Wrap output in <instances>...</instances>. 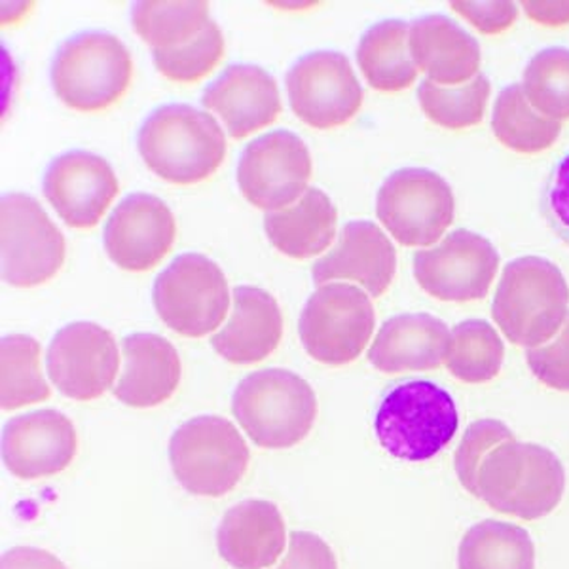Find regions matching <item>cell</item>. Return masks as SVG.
<instances>
[{
  "label": "cell",
  "instance_id": "obj_1",
  "mask_svg": "<svg viewBox=\"0 0 569 569\" xmlns=\"http://www.w3.org/2000/svg\"><path fill=\"white\" fill-rule=\"evenodd\" d=\"M566 492V471L557 453L536 442H501L486 456L477 496L493 511L539 520L557 509Z\"/></svg>",
  "mask_w": 569,
  "mask_h": 569
},
{
  "label": "cell",
  "instance_id": "obj_2",
  "mask_svg": "<svg viewBox=\"0 0 569 569\" xmlns=\"http://www.w3.org/2000/svg\"><path fill=\"white\" fill-rule=\"evenodd\" d=\"M137 144L147 168L177 187L206 181L227 156V137L217 120L182 103L154 110L142 123Z\"/></svg>",
  "mask_w": 569,
  "mask_h": 569
},
{
  "label": "cell",
  "instance_id": "obj_3",
  "mask_svg": "<svg viewBox=\"0 0 569 569\" xmlns=\"http://www.w3.org/2000/svg\"><path fill=\"white\" fill-rule=\"evenodd\" d=\"M569 316V287L558 266L522 257L505 266L492 318L509 342L536 350L557 337Z\"/></svg>",
  "mask_w": 569,
  "mask_h": 569
},
{
  "label": "cell",
  "instance_id": "obj_4",
  "mask_svg": "<svg viewBox=\"0 0 569 569\" xmlns=\"http://www.w3.org/2000/svg\"><path fill=\"white\" fill-rule=\"evenodd\" d=\"M460 416L452 395L427 380L395 386L376 410L375 431L386 452L402 461L433 460L456 437Z\"/></svg>",
  "mask_w": 569,
  "mask_h": 569
},
{
  "label": "cell",
  "instance_id": "obj_5",
  "mask_svg": "<svg viewBox=\"0 0 569 569\" xmlns=\"http://www.w3.org/2000/svg\"><path fill=\"white\" fill-rule=\"evenodd\" d=\"M232 412L257 447L281 450L310 435L318 399L310 383L291 370H257L238 383Z\"/></svg>",
  "mask_w": 569,
  "mask_h": 569
},
{
  "label": "cell",
  "instance_id": "obj_6",
  "mask_svg": "<svg viewBox=\"0 0 569 569\" xmlns=\"http://www.w3.org/2000/svg\"><path fill=\"white\" fill-rule=\"evenodd\" d=\"M133 77L130 50L103 31H86L59 46L52 63L56 96L72 110L99 112L126 96Z\"/></svg>",
  "mask_w": 569,
  "mask_h": 569
},
{
  "label": "cell",
  "instance_id": "obj_7",
  "mask_svg": "<svg viewBox=\"0 0 569 569\" xmlns=\"http://www.w3.org/2000/svg\"><path fill=\"white\" fill-rule=\"evenodd\" d=\"M251 453L232 421L198 416L169 440V463L187 492L220 498L240 485Z\"/></svg>",
  "mask_w": 569,
  "mask_h": 569
},
{
  "label": "cell",
  "instance_id": "obj_8",
  "mask_svg": "<svg viewBox=\"0 0 569 569\" xmlns=\"http://www.w3.org/2000/svg\"><path fill=\"white\" fill-rule=\"evenodd\" d=\"M375 306L367 292L342 281L321 284L306 302L298 332L316 361L342 367L356 361L375 332Z\"/></svg>",
  "mask_w": 569,
  "mask_h": 569
},
{
  "label": "cell",
  "instance_id": "obj_9",
  "mask_svg": "<svg viewBox=\"0 0 569 569\" xmlns=\"http://www.w3.org/2000/svg\"><path fill=\"white\" fill-rule=\"evenodd\" d=\"M152 300L169 329L187 338L211 335L230 310L224 273L200 252L177 257L154 281Z\"/></svg>",
  "mask_w": 569,
  "mask_h": 569
},
{
  "label": "cell",
  "instance_id": "obj_10",
  "mask_svg": "<svg viewBox=\"0 0 569 569\" xmlns=\"http://www.w3.org/2000/svg\"><path fill=\"white\" fill-rule=\"evenodd\" d=\"M453 192L435 171L405 168L383 182L376 214L395 240L405 247H429L453 222Z\"/></svg>",
  "mask_w": 569,
  "mask_h": 569
},
{
  "label": "cell",
  "instance_id": "obj_11",
  "mask_svg": "<svg viewBox=\"0 0 569 569\" xmlns=\"http://www.w3.org/2000/svg\"><path fill=\"white\" fill-rule=\"evenodd\" d=\"M2 278L13 287H39L66 262V238L39 201L12 192L0 203Z\"/></svg>",
  "mask_w": 569,
  "mask_h": 569
},
{
  "label": "cell",
  "instance_id": "obj_12",
  "mask_svg": "<svg viewBox=\"0 0 569 569\" xmlns=\"http://www.w3.org/2000/svg\"><path fill=\"white\" fill-rule=\"evenodd\" d=\"M311 169L310 150L297 133L270 131L247 144L238 163V184L254 208L281 211L306 194Z\"/></svg>",
  "mask_w": 569,
  "mask_h": 569
},
{
  "label": "cell",
  "instance_id": "obj_13",
  "mask_svg": "<svg viewBox=\"0 0 569 569\" xmlns=\"http://www.w3.org/2000/svg\"><path fill=\"white\" fill-rule=\"evenodd\" d=\"M287 91L292 112L316 130L340 128L361 110V84L340 52L318 50L298 59L287 72Z\"/></svg>",
  "mask_w": 569,
  "mask_h": 569
},
{
  "label": "cell",
  "instance_id": "obj_14",
  "mask_svg": "<svg viewBox=\"0 0 569 569\" xmlns=\"http://www.w3.org/2000/svg\"><path fill=\"white\" fill-rule=\"evenodd\" d=\"M499 270L492 241L469 230H456L433 249L415 254V278L421 289L442 302L485 298Z\"/></svg>",
  "mask_w": 569,
  "mask_h": 569
},
{
  "label": "cell",
  "instance_id": "obj_15",
  "mask_svg": "<svg viewBox=\"0 0 569 569\" xmlns=\"http://www.w3.org/2000/svg\"><path fill=\"white\" fill-rule=\"evenodd\" d=\"M46 369L53 386L69 399H99L114 383L120 369L117 340L96 323L67 325L48 348Z\"/></svg>",
  "mask_w": 569,
  "mask_h": 569
},
{
  "label": "cell",
  "instance_id": "obj_16",
  "mask_svg": "<svg viewBox=\"0 0 569 569\" xmlns=\"http://www.w3.org/2000/svg\"><path fill=\"white\" fill-rule=\"evenodd\" d=\"M177 222L158 196L137 192L118 203L104 224L109 259L128 272H149L176 243Z\"/></svg>",
  "mask_w": 569,
  "mask_h": 569
},
{
  "label": "cell",
  "instance_id": "obj_17",
  "mask_svg": "<svg viewBox=\"0 0 569 569\" xmlns=\"http://www.w3.org/2000/svg\"><path fill=\"white\" fill-rule=\"evenodd\" d=\"M42 190L67 227L90 230L98 227L99 219L117 198L120 184L104 158L71 150L50 163Z\"/></svg>",
  "mask_w": 569,
  "mask_h": 569
},
{
  "label": "cell",
  "instance_id": "obj_18",
  "mask_svg": "<svg viewBox=\"0 0 569 569\" xmlns=\"http://www.w3.org/2000/svg\"><path fill=\"white\" fill-rule=\"evenodd\" d=\"M77 450V429L58 410L16 416L2 431V460L18 479H42L66 471Z\"/></svg>",
  "mask_w": 569,
  "mask_h": 569
},
{
  "label": "cell",
  "instance_id": "obj_19",
  "mask_svg": "<svg viewBox=\"0 0 569 569\" xmlns=\"http://www.w3.org/2000/svg\"><path fill=\"white\" fill-rule=\"evenodd\" d=\"M397 272V252L382 228L369 220L343 227L337 246L313 264L316 284L356 281L372 298L388 291Z\"/></svg>",
  "mask_w": 569,
  "mask_h": 569
},
{
  "label": "cell",
  "instance_id": "obj_20",
  "mask_svg": "<svg viewBox=\"0 0 569 569\" xmlns=\"http://www.w3.org/2000/svg\"><path fill=\"white\" fill-rule=\"evenodd\" d=\"M201 103L219 114L233 139L262 130L281 112L278 82L259 66L228 67L206 90Z\"/></svg>",
  "mask_w": 569,
  "mask_h": 569
},
{
  "label": "cell",
  "instance_id": "obj_21",
  "mask_svg": "<svg viewBox=\"0 0 569 569\" xmlns=\"http://www.w3.org/2000/svg\"><path fill=\"white\" fill-rule=\"evenodd\" d=\"M283 338V316L278 300L259 287L241 284L233 291L232 316L213 335L211 346L233 365L264 361Z\"/></svg>",
  "mask_w": 569,
  "mask_h": 569
},
{
  "label": "cell",
  "instance_id": "obj_22",
  "mask_svg": "<svg viewBox=\"0 0 569 569\" xmlns=\"http://www.w3.org/2000/svg\"><path fill=\"white\" fill-rule=\"evenodd\" d=\"M122 375L114 395L126 407L154 408L171 399L181 382V359L173 343L158 335L122 338Z\"/></svg>",
  "mask_w": 569,
  "mask_h": 569
},
{
  "label": "cell",
  "instance_id": "obj_23",
  "mask_svg": "<svg viewBox=\"0 0 569 569\" xmlns=\"http://www.w3.org/2000/svg\"><path fill=\"white\" fill-rule=\"evenodd\" d=\"M408 48L418 71L426 72L435 84L452 88L479 77V42L447 16L412 21Z\"/></svg>",
  "mask_w": 569,
  "mask_h": 569
},
{
  "label": "cell",
  "instance_id": "obj_24",
  "mask_svg": "<svg viewBox=\"0 0 569 569\" xmlns=\"http://www.w3.org/2000/svg\"><path fill=\"white\" fill-rule=\"evenodd\" d=\"M450 330L429 313L388 319L370 346L369 361L386 375L439 369L447 359Z\"/></svg>",
  "mask_w": 569,
  "mask_h": 569
},
{
  "label": "cell",
  "instance_id": "obj_25",
  "mask_svg": "<svg viewBox=\"0 0 569 569\" xmlns=\"http://www.w3.org/2000/svg\"><path fill=\"white\" fill-rule=\"evenodd\" d=\"M284 522L272 501L247 499L224 515L217 531V549L236 569L273 566L284 549Z\"/></svg>",
  "mask_w": 569,
  "mask_h": 569
},
{
  "label": "cell",
  "instance_id": "obj_26",
  "mask_svg": "<svg viewBox=\"0 0 569 569\" xmlns=\"http://www.w3.org/2000/svg\"><path fill=\"white\" fill-rule=\"evenodd\" d=\"M338 211L319 188H308L291 208L264 217L268 240L279 252L297 260L318 257L337 236Z\"/></svg>",
  "mask_w": 569,
  "mask_h": 569
},
{
  "label": "cell",
  "instance_id": "obj_27",
  "mask_svg": "<svg viewBox=\"0 0 569 569\" xmlns=\"http://www.w3.org/2000/svg\"><path fill=\"white\" fill-rule=\"evenodd\" d=\"M407 21L386 20L370 27L357 46V63L370 88L397 93L415 84L418 67L408 48Z\"/></svg>",
  "mask_w": 569,
  "mask_h": 569
},
{
  "label": "cell",
  "instance_id": "obj_28",
  "mask_svg": "<svg viewBox=\"0 0 569 569\" xmlns=\"http://www.w3.org/2000/svg\"><path fill=\"white\" fill-rule=\"evenodd\" d=\"M458 569H536V545L522 526L482 520L461 539Z\"/></svg>",
  "mask_w": 569,
  "mask_h": 569
},
{
  "label": "cell",
  "instance_id": "obj_29",
  "mask_svg": "<svg viewBox=\"0 0 569 569\" xmlns=\"http://www.w3.org/2000/svg\"><path fill=\"white\" fill-rule=\"evenodd\" d=\"M493 136L518 154H539L549 150L562 133V123L539 114L526 99L522 86L505 88L496 99L492 114Z\"/></svg>",
  "mask_w": 569,
  "mask_h": 569
},
{
  "label": "cell",
  "instance_id": "obj_30",
  "mask_svg": "<svg viewBox=\"0 0 569 569\" xmlns=\"http://www.w3.org/2000/svg\"><path fill=\"white\" fill-rule=\"evenodd\" d=\"M503 359V340L485 319H467L450 330L445 365L460 382H492L501 372Z\"/></svg>",
  "mask_w": 569,
  "mask_h": 569
},
{
  "label": "cell",
  "instance_id": "obj_31",
  "mask_svg": "<svg viewBox=\"0 0 569 569\" xmlns=\"http://www.w3.org/2000/svg\"><path fill=\"white\" fill-rule=\"evenodd\" d=\"M208 2H137L131 10L136 33L152 50L188 44L208 27Z\"/></svg>",
  "mask_w": 569,
  "mask_h": 569
},
{
  "label": "cell",
  "instance_id": "obj_32",
  "mask_svg": "<svg viewBox=\"0 0 569 569\" xmlns=\"http://www.w3.org/2000/svg\"><path fill=\"white\" fill-rule=\"evenodd\" d=\"M50 386L40 370V343L26 335H10L0 343V405L2 410L46 401Z\"/></svg>",
  "mask_w": 569,
  "mask_h": 569
},
{
  "label": "cell",
  "instance_id": "obj_33",
  "mask_svg": "<svg viewBox=\"0 0 569 569\" xmlns=\"http://www.w3.org/2000/svg\"><path fill=\"white\" fill-rule=\"evenodd\" d=\"M490 80L485 74L472 78L463 86H439L421 80L418 88L421 110L431 122L445 130H467L479 126L490 99Z\"/></svg>",
  "mask_w": 569,
  "mask_h": 569
},
{
  "label": "cell",
  "instance_id": "obj_34",
  "mask_svg": "<svg viewBox=\"0 0 569 569\" xmlns=\"http://www.w3.org/2000/svg\"><path fill=\"white\" fill-rule=\"evenodd\" d=\"M526 99L549 120H569V50L547 48L531 58L525 71Z\"/></svg>",
  "mask_w": 569,
  "mask_h": 569
},
{
  "label": "cell",
  "instance_id": "obj_35",
  "mask_svg": "<svg viewBox=\"0 0 569 569\" xmlns=\"http://www.w3.org/2000/svg\"><path fill=\"white\" fill-rule=\"evenodd\" d=\"M224 58V37L213 20L192 42L173 50H152L158 71L171 82L190 84L208 77Z\"/></svg>",
  "mask_w": 569,
  "mask_h": 569
},
{
  "label": "cell",
  "instance_id": "obj_36",
  "mask_svg": "<svg viewBox=\"0 0 569 569\" xmlns=\"http://www.w3.org/2000/svg\"><path fill=\"white\" fill-rule=\"evenodd\" d=\"M512 439L515 435L503 421L479 420L472 421L471 426L467 427L461 445L453 453V469L467 492L477 496L480 463L493 448Z\"/></svg>",
  "mask_w": 569,
  "mask_h": 569
},
{
  "label": "cell",
  "instance_id": "obj_37",
  "mask_svg": "<svg viewBox=\"0 0 569 569\" xmlns=\"http://www.w3.org/2000/svg\"><path fill=\"white\" fill-rule=\"evenodd\" d=\"M526 361L539 382L569 393V316L555 340L528 350Z\"/></svg>",
  "mask_w": 569,
  "mask_h": 569
},
{
  "label": "cell",
  "instance_id": "obj_38",
  "mask_svg": "<svg viewBox=\"0 0 569 569\" xmlns=\"http://www.w3.org/2000/svg\"><path fill=\"white\" fill-rule=\"evenodd\" d=\"M276 569H338L337 557L318 533L292 531L289 549Z\"/></svg>",
  "mask_w": 569,
  "mask_h": 569
},
{
  "label": "cell",
  "instance_id": "obj_39",
  "mask_svg": "<svg viewBox=\"0 0 569 569\" xmlns=\"http://www.w3.org/2000/svg\"><path fill=\"white\" fill-rule=\"evenodd\" d=\"M453 12L460 13L480 33L499 34L511 29L518 18V7L509 0L501 2H452Z\"/></svg>",
  "mask_w": 569,
  "mask_h": 569
},
{
  "label": "cell",
  "instance_id": "obj_40",
  "mask_svg": "<svg viewBox=\"0 0 569 569\" xmlns=\"http://www.w3.org/2000/svg\"><path fill=\"white\" fill-rule=\"evenodd\" d=\"M547 206L558 227L569 236V154L558 163L549 190H547Z\"/></svg>",
  "mask_w": 569,
  "mask_h": 569
},
{
  "label": "cell",
  "instance_id": "obj_41",
  "mask_svg": "<svg viewBox=\"0 0 569 569\" xmlns=\"http://www.w3.org/2000/svg\"><path fill=\"white\" fill-rule=\"evenodd\" d=\"M0 569H67L66 563L48 550L34 547H16L4 552Z\"/></svg>",
  "mask_w": 569,
  "mask_h": 569
},
{
  "label": "cell",
  "instance_id": "obj_42",
  "mask_svg": "<svg viewBox=\"0 0 569 569\" xmlns=\"http://www.w3.org/2000/svg\"><path fill=\"white\" fill-rule=\"evenodd\" d=\"M525 12L531 21L539 26L563 27L569 26L568 2H541V0H525Z\"/></svg>",
  "mask_w": 569,
  "mask_h": 569
}]
</instances>
